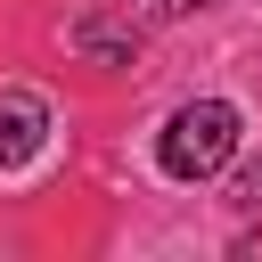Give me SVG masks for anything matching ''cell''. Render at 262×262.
<instances>
[{
  "instance_id": "1",
  "label": "cell",
  "mask_w": 262,
  "mask_h": 262,
  "mask_svg": "<svg viewBox=\"0 0 262 262\" xmlns=\"http://www.w3.org/2000/svg\"><path fill=\"white\" fill-rule=\"evenodd\" d=\"M229 156H237V106H229V98H188V106H172V123L156 131V164H164L172 180H213Z\"/></svg>"
},
{
  "instance_id": "2",
  "label": "cell",
  "mask_w": 262,
  "mask_h": 262,
  "mask_svg": "<svg viewBox=\"0 0 262 262\" xmlns=\"http://www.w3.org/2000/svg\"><path fill=\"white\" fill-rule=\"evenodd\" d=\"M41 139H49V106L33 90H8L0 98V164H33Z\"/></svg>"
},
{
  "instance_id": "3",
  "label": "cell",
  "mask_w": 262,
  "mask_h": 262,
  "mask_svg": "<svg viewBox=\"0 0 262 262\" xmlns=\"http://www.w3.org/2000/svg\"><path fill=\"white\" fill-rule=\"evenodd\" d=\"M74 49H82V57H98V66H131L139 33H123V25H106V16H82V25H74Z\"/></svg>"
},
{
  "instance_id": "4",
  "label": "cell",
  "mask_w": 262,
  "mask_h": 262,
  "mask_svg": "<svg viewBox=\"0 0 262 262\" xmlns=\"http://www.w3.org/2000/svg\"><path fill=\"white\" fill-rule=\"evenodd\" d=\"M229 196H237V205H262V156H254V164L229 180Z\"/></svg>"
},
{
  "instance_id": "5",
  "label": "cell",
  "mask_w": 262,
  "mask_h": 262,
  "mask_svg": "<svg viewBox=\"0 0 262 262\" xmlns=\"http://www.w3.org/2000/svg\"><path fill=\"white\" fill-rule=\"evenodd\" d=\"M164 8H172V16H188V8H213V0H164Z\"/></svg>"
}]
</instances>
